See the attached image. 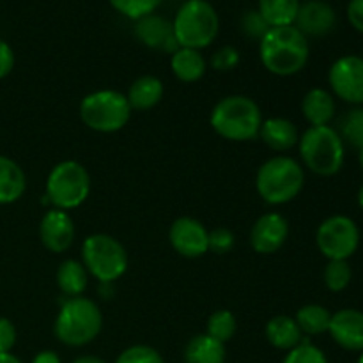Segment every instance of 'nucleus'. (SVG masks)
<instances>
[{
    "mask_svg": "<svg viewBox=\"0 0 363 363\" xmlns=\"http://www.w3.org/2000/svg\"><path fill=\"white\" fill-rule=\"evenodd\" d=\"M303 165L318 176L330 177L342 170L346 144L332 126H311L298 140Z\"/></svg>",
    "mask_w": 363,
    "mask_h": 363,
    "instance_id": "39448f33",
    "label": "nucleus"
},
{
    "mask_svg": "<svg viewBox=\"0 0 363 363\" xmlns=\"http://www.w3.org/2000/svg\"><path fill=\"white\" fill-rule=\"evenodd\" d=\"M184 363H225V344L208 333L194 337L184 350Z\"/></svg>",
    "mask_w": 363,
    "mask_h": 363,
    "instance_id": "b1692460",
    "label": "nucleus"
},
{
    "mask_svg": "<svg viewBox=\"0 0 363 363\" xmlns=\"http://www.w3.org/2000/svg\"><path fill=\"white\" fill-rule=\"evenodd\" d=\"M87 269L82 262L74 261V259H67V261L60 262L59 269H57V286H59L60 293L64 296H82V293L87 289Z\"/></svg>",
    "mask_w": 363,
    "mask_h": 363,
    "instance_id": "393cba45",
    "label": "nucleus"
},
{
    "mask_svg": "<svg viewBox=\"0 0 363 363\" xmlns=\"http://www.w3.org/2000/svg\"><path fill=\"white\" fill-rule=\"evenodd\" d=\"M234 243H236L234 234L225 227H216L209 233V250L215 252V254H229L234 248Z\"/></svg>",
    "mask_w": 363,
    "mask_h": 363,
    "instance_id": "f704fd0d",
    "label": "nucleus"
},
{
    "mask_svg": "<svg viewBox=\"0 0 363 363\" xmlns=\"http://www.w3.org/2000/svg\"><path fill=\"white\" fill-rule=\"evenodd\" d=\"M16 344V328L6 318H0V353H11Z\"/></svg>",
    "mask_w": 363,
    "mask_h": 363,
    "instance_id": "e433bc0d",
    "label": "nucleus"
},
{
    "mask_svg": "<svg viewBox=\"0 0 363 363\" xmlns=\"http://www.w3.org/2000/svg\"><path fill=\"white\" fill-rule=\"evenodd\" d=\"M82 264L101 284H113L128 269L126 248L108 234H91L82 243Z\"/></svg>",
    "mask_w": 363,
    "mask_h": 363,
    "instance_id": "6e6552de",
    "label": "nucleus"
},
{
    "mask_svg": "<svg viewBox=\"0 0 363 363\" xmlns=\"http://www.w3.org/2000/svg\"><path fill=\"white\" fill-rule=\"evenodd\" d=\"M91 194V176L82 163L74 160L60 162L46 179V197L52 208L69 211L87 201Z\"/></svg>",
    "mask_w": 363,
    "mask_h": 363,
    "instance_id": "1a4fd4ad",
    "label": "nucleus"
},
{
    "mask_svg": "<svg viewBox=\"0 0 363 363\" xmlns=\"http://www.w3.org/2000/svg\"><path fill=\"white\" fill-rule=\"evenodd\" d=\"M32 363H62V362H60L59 354L53 353V351H41V353L35 354Z\"/></svg>",
    "mask_w": 363,
    "mask_h": 363,
    "instance_id": "ea45409f",
    "label": "nucleus"
},
{
    "mask_svg": "<svg viewBox=\"0 0 363 363\" xmlns=\"http://www.w3.org/2000/svg\"><path fill=\"white\" fill-rule=\"evenodd\" d=\"M328 84L333 98L354 106L363 105V57H339L328 71Z\"/></svg>",
    "mask_w": 363,
    "mask_h": 363,
    "instance_id": "9b49d317",
    "label": "nucleus"
},
{
    "mask_svg": "<svg viewBox=\"0 0 363 363\" xmlns=\"http://www.w3.org/2000/svg\"><path fill=\"white\" fill-rule=\"evenodd\" d=\"M39 240L46 250L62 254L74 241V223L69 213L52 208L39 223Z\"/></svg>",
    "mask_w": 363,
    "mask_h": 363,
    "instance_id": "ddd939ff",
    "label": "nucleus"
},
{
    "mask_svg": "<svg viewBox=\"0 0 363 363\" xmlns=\"http://www.w3.org/2000/svg\"><path fill=\"white\" fill-rule=\"evenodd\" d=\"M110 6L130 20H140V18L152 14L162 0H108Z\"/></svg>",
    "mask_w": 363,
    "mask_h": 363,
    "instance_id": "7c9ffc66",
    "label": "nucleus"
},
{
    "mask_svg": "<svg viewBox=\"0 0 363 363\" xmlns=\"http://www.w3.org/2000/svg\"><path fill=\"white\" fill-rule=\"evenodd\" d=\"M305 170L289 156H275L262 163L255 177V188L264 202L272 206L287 204L303 190Z\"/></svg>",
    "mask_w": 363,
    "mask_h": 363,
    "instance_id": "20e7f679",
    "label": "nucleus"
},
{
    "mask_svg": "<svg viewBox=\"0 0 363 363\" xmlns=\"http://www.w3.org/2000/svg\"><path fill=\"white\" fill-rule=\"evenodd\" d=\"M241 28H243L245 35L250 39H259L261 41L262 35L269 30V25L266 23L264 18L259 14V11H247L241 18Z\"/></svg>",
    "mask_w": 363,
    "mask_h": 363,
    "instance_id": "72a5a7b5",
    "label": "nucleus"
},
{
    "mask_svg": "<svg viewBox=\"0 0 363 363\" xmlns=\"http://www.w3.org/2000/svg\"><path fill=\"white\" fill-rule=\"evenodd\" d=\"M259 57L266 71L277 77H293L308 62V39L294 25L269 27L259 41Z\"/></svg>",
    "mask_w": 363,
    "mask_h": 363,
    "instance_id": "f257e3e1",
    "label": "nucleus"
},
{
    "mask_svg": "<svg viewBox=\"0 0 363 363\" xmlns=\"http://www.w3.org/2000/svg\"><path fill=\"white\" fill-rule=\"evenodd\" d=\"M357 201H358V206H360V208L363 209V184L360 186V190H358V197H357Z\"/></svg>",
    "mask_w": 363,
    "mask_h": 363,
    "instance_id": "37998d69",
    "label": "nucleus"
},
{
    "mask_svg": "<svg viewBox=\"0 0 363 363\" xmlns=\"http://www.w3.org/2000/svg\"><path fill=\"white\" fill-rule=\"evenodd\" d=\"M347 20L354 30L363 34V0H351L347 4Z\"/></svg>",
    "mask_w": 363,
    "mask_h": 363,
    "instance_id": "58836bf2",
    "label": "nucleus"
},
{
    "mask_svg": "<svg viewBox=\"0 0 363 363\" xmlns=\"http://www.w3.org/2000/svg\"><path fill=\"white\" fill-rule=\"evenodd\" d=\"M218 30V13L208 0H186L172 21L174 38L181 48L201 52L215 41Z\"/></svg>",
    "mask_w": 363,
    "mask_h": 363,
    "instance_id": "423d86ee",
    "label": "nucleus"
},
{
    "mask_svg": "<svg viewBox=\"0 0 363 363\" xmlns=\"http://www.w3.org/2000/svg\"><path fill=\"white\" fill-rule=\"evenodd\" d=\"M135 34H137L138 41L144 43L149 48L163 50L167 43L174 38L172 21L165 20L160 14H147V16L137 20Z\"/></svg>",
    "mask_w": 363,
    "mask_h": 363,
    "instance_id": "412c9836",
    "label": "nucleus"
},
{
    "mask_svg": "<svg viewBox=\"0 0 363 363\" xmlns=\"http://www.w3.org/2000/svg\"><path fill=\"white\" fill-rule=\"evenodd\" d=\"M163 87L162 80L151 74H145V77L137 78V80L131 84L130 91H128V103H130L131 110H138V112H145V110H151L162 101Z\"/></svg>",
    "mask_w": 363,
    "mask_h": 363,
    "instance_id": "aec40b11",
    "label": "nucleus"
},
{
    "mask_svg": "<svg viewBox=\"0 0 363 363\" xmlns=\"http://www.w3.org/2000/svg\"><path fill=\"white\" fill-rule=\"evenodd\" d=\"M14 67V52L4 39H0V80L7 77Z\"/></svg>",
    "mask_w": 363,
    "mask_h": 363,
    "instance_id": "4c0bfd02",
    "label": "nucleus"
},
{
    "mask_svg": "<svg viewBox=\"0 0 363 363\" xmlns=\"http://www.w3.org/2000/svg\"><path fill=\"white\" fill-rule=\"evenodd\" d=\"M238 321L230 311H216L209 315L208 325H206V333L211 339L225 344L236 335Z\"/></svg>",
    "mask_w": 363,
    "mask_h": 363,
    "instance_id": "c85d7f7f",
    "label": "nucleus"
},
{
    "mask_svg": "<svg viewBox=\"0 0 363 363\" xmlns=\"http://www.w3.org/2000/svg\"><path fill=\"white\" fill-rule=\"evenodd\" d=\"M282 363H328V358L318 346L308 340H301V344L287 351V357Z\"/></svg>",
    "mask_w": 363,
    "mask_h": 363,
    "instance_id": "2f4dec72",
    "label": "nucleus"
},
{
    "mask_svg": "<svg viewBox=\"0 0 363 363\" xmlns=\"http://www.w3.org/2000/svg\"><path fill=\"white\" fill-rule=\"evenodd\" d=\"M289 236V223L279 213H266L254 223L250 245L257 254L269 255L279 252Z\"/></svg>",
    "mask_w": 363,
    "mask_h": 363,
    "instance_id": "4468645a",
    "label": "nucleus"
},
{
    "mask_svg": "<svg viewBox=\"0 0 363 363\" xmlns=\"http://www.w3.org/2000/svg\"><path fill=\"white\" fill-rule=\"evenodd\" d=\"M103 328V315L98 305L84 296L67 298L57 314L53 333L62 344L82 347L91 344Z\"/></svg>",
    "mask_w": 363,
    "mask_h": 363,
    "instance_id": "7ed1b4c3",
    "label": "nucleus"
},
{
    "mask_svg": "<svg viewBox=\"0 0 363 363\" xmlns=\"http://www.w3.org/2000/svg\"><path fill=\"white\" fill-rule=\"evenodd\" d=\"M240 64V52L234 46H223L211 57V67L215 71H230Z\"/></svg>",
    "mask_w": 363,
    "mask_h": 363,
    "instance_id": "c9c22d12",
    "label": "nucleus"
},
{
    "mask_svg": "<svg viewBox=\"0 0 363 363\" xmlns=\"http://www.w3.org/2000/svg\"><path fill=\"white\" fill-rule=\"evenodd\" d=\"M259 137L269 149L277 152H286L298 144V130L294 123L286 117H269L262 121Z\"/></svg>",
    "mask_w": 363,
    "mask_h": 363,
    "instance_id": "a211bd4d",
    "label": "nucleus"
},
{
    "mask_svg": "<svg viewBox=\"0 0 363 363\" xmlns=\"http://www.w3.org/2000/svg\"><path fill=\"white\" fill-rule=\"evenodd\" d=\"M358 163H360V167L363 170V147L358 149Z\"/></svg>",
    "mask_w": 363,
    "mask_h": 363,
    "instance_id": "c03bdc74",
    "label": "nucleus"
},
{
    "mask_svg": "<svg viewBox=\"0 0 363 363\" xmlns=\"http://www.w3.org/2000/svg\"><path fill=\"white\" fill-rule=\"evenodd\" d=\"M353 279V269H351L347 261H328L323 272V280H325L326 289L332 293H340L347 289Z\"/></svg>",
    "mask_w": 363,
    "mask_h": 363,
    "instance_id": "c756f323",
    "label": "nucleus"
},
{
    "mask_svg": "<svg viewBox=\"0 0 363 363\" xmlns=\"http://www.w3.org/2000/svg\"><path fill=\"white\" fill-rule=\"evenodd\" d=\"M328 333L333 342L346 351H363V312L358 308H340L332 314Z\"/></svg>",
    "mask_w": 363,
    "mask_h": 363,
    "instance_id": "dca6fc26",
    "label": "nucleus"
},
{
    "mask_svg": "<svg viewBox=\"0 0 363 363\" xmlns=\"http://www.w3.org/2000/svg\"><path fill=\"white\" fill-rule=\"evenodd\" d=\"M337 14L335 9L325 0H307L300 4L294 27L305 38H323L335 28Z\"/></svg>",
    "mask_w": 363,
    "mask_h": 363,
    "instance_id": "2eb2a0df",
    "label": "nucleus"
},
{
    "mask_svg": "<svg viewBox=\"0 0 363 363\" xmlns=\"http://www.w3.org/2000/svg\"><path fill=\"white\" fill-rule=\"evenodd\" d=\"M337 133L344 144H350L354 149L363 147V106H354L340 117Z\"/></svg>",
    "mask_w": 363,
    "mask_h": 363,
    "instance_id": "cd10ccee",
    "label": "nucleus"
},
{
    "mask_svg": "<svg viewBox=\"0 0 363 363\" xmlns=\"http://www.w3.org/2000/svg\"><path fill=\"white\" fill-rule=\"evenodd\" d=\"M170 67L177 80L184 82V84H194L204 77L208 62L199 50L179 48L176 53H172Z\"/></svg>",
    "mask_w": 363,
    "mask_h": 363,
    "instance_id": "5701e85b",
    "label": "nucleus"
},
{
    "mask_svg": "<svg viewBox=\"0 0 363 363\" xmlns=\"http://www.w3.org/2000/svg\"><path fill=\"white\" fill-rule=\"evenodd\" d=\"M73 363H106L98 357H78Z\"/></svg>",
    "mask_w": 363,
    "mask_h": 363,
    "instance_id": "79ce46f5",
    "label": "nucleus"
},
{
    "mask_svg": "<svg viewBox=\"0 0 363 363\" xmlns=\"http://www.w3.org/2000/svg\"><path fill=\"white\" fill-rule=\"evenodd\" d=\"M27 190V177L14 160L0 155V206L20 201Z\"/></svg>",
    "mask_w": 363,
    "mask_h": 363,
    "instance_id": "6ab92c4d",
    "label": "nucleus"
},
{
    "mask_svg": "<svg viewBox=\"0 0 363 363\" xmlns=\"http://www.w3.org/2000/svg\"><path fill=\"white\" fill-rule=\"evenodd\" d=\"M131 117L128 98L119 91L103 89L91 92L80 103V119L89 130L98 133H116Z\"/></svg>",
    "mask_w": 363,
    "mask_h": 363,
    "instance_id": "0eeeda50",
    "label": "nucleus"
},
{
    "mask_svg": "<svg viewBox=\"0 0 363 363\" xmlns=\"http://www.w3.org/2000/svg\"><path fill=\"white\" fill-rule=\"evenodd\" d=\"M262 112L257 103L243 94L227 96L213 108L209 123L222 138L230 142H247L259 137Z\"/></svg>",
    "mask_w": 363,
    "mask_h": 363,
    "instance_id": "f03ea898",
    "label": "nucleus"
},
{
    "mask_svg": "<svg viewBox=\"0 0 363 363\" xmlns=\"http://www.w3.org/2000/svg\"><path fill=\"white\" fill-rule=\"evenodd\" d=\"M264 333L268 342L280 351H291L303 340L300 326L289 315H275L269 319Z\"/></svg>",
    "mask_w": 363,
    "mask_h": 363,
    "instance_id": "4be33fe9",
    "label": "nucleus"
},
{
    "mask_svg": "<svg viewBox=\"0 0 363 363\" xmlns=\"http://www.w3.org/2000/svg\"><path fill=\"white\" fill-rule=\"evenodd\" d=\"M0 363H21V360L11 353H0Z\"/></svg>",
    "mask_w": 363,
    "mask_h": 363,
    "instance_id": "a19ab883",
    "label": "nucleus"
},
{
    "mask_svg": "<svg viewBox=\"0 0 363 363\" xmlns=\"http://www.w3.org/2000/svg\"><path fill=\"white\" fill-rule=\"evenodd\" d=\"M301 112L311 126H330L337 112L335 98L326 89H311L301 101Z\"/></svg>",
    "mask_w": 363,
    "mask_h": 363,
    "instance_id": "f3484780",
    "label": "nucleus"
},
{
    "mask_svg": "<svg viewBox=\"0 0 363 363\" xmlns=\"http://www.w3.org/2000/svg\"><path fill=\"white\" fill-rule=\"evenodd\" d=\"M113 363H165V362H163V357L155 350V347L138 344V346H131L128 347V350H124Z\"/></svg>",
    "mask_w": 363,
    "mask_h": 363,
    "instance_id": "473e14b6",
    "label": "nucleus"
},
{
    "mask_svg": "<svg viewBox=\"0 0 363 363\" xmlns=\"http://www.w3.org/2000/svg\"><path fill=\"white\" fill-rule=\"evenodd\" d=\"M294 321L300 326L301 333L305 335H321V333L328 332L330 321H332V314L326 307L318 303L303 305L300 311L296 312Z\"/></svg>",
    "mask_w": 363,
    "mask_h": 363,
    "instance_id": "bb28decb",
    "label": "nucleus"
},
{
    "mask_svg": "<svg viewBox=\"0 0 363 363\" xmlns=\"http://www.w3.org/2000/svg\"><path fill=\"white\" fill-rule=\"evenodd\" d=\"M357 363H363V351H362V354H360V358H358V362Z\"/></svg>",
    "mask_w": 363,
    "mask_h": 363,
    "instance_id": "a18cd8bd",
    "label": "nucleus"
},
{
    "mask_svg": "<svg viewBox=\"0 0 363 363\" xmlns=\"http://www.w3.org/2000/svg\"><path fill=\"white\" fill-rule=\"evenodd\" d=\"M169 240L174 250L183 257L197 259L209 252L208 229L191 216H181L170 225Z\"/></svg>",
    "mask_w": 363,
    "mask_h": 363,
    "instance_id": "f8f14e48",
    "label": "nucleus"
},
{
    "mask_svg": "<svg viewBox=\"0 0 363 363\" xmlns=\"http://www.w3.org/2000/svg\"><path fill=\"white\" fill-rule=\"evenodd\" d=\"M315 245L328 261H347L360 247V229L350 216L333 215L318 227Z\"/></svg>",
    "mask_w": 363,
    "mask_h": 363,
    "instance_id": "9d476101",
    "label": "nucleus"
},
{
    "mask_svg": "<svg viewBox=\"0 0 363 363\" xmlns=\"http://www.w3.org/2000/svg\"><path fill=\"white\" fill-rule=\"evenodd\" d=\"M300 0H259V14L269 27L294 25L300 9Z\"/></svg>",
    "mask_w": 363,
    "mask_h": 363,
    "instance_id": "a878e982",
    "label": "nucleus"
}]
</instances>
